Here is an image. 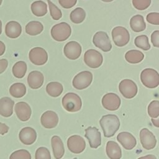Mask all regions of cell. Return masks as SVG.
I'll list each match as a JSON object with an SVG mask.
<instances>
[{"instance_id": "obj_12", "label": "cell", "mask_w": 159, "mask_h": 159, "mask_svg": "<svg viewBox=\"0 0 159 159\" xmlns=\"http://www.w3.org/2000/svg\"><path fill=\"white\" fill-rule=\"evenodd\" d=\"M102 106L107 110L114 111L117 110L120 106V99L119 96L113 93L104 94L101 100Z\"/></svg>"}, {"instance_id": "obj_41", "label": "cell", "mask_w": 159, "mask_h": 159, "mask_svg": "<svg viewBox=\"0 0 159 159\" xmlns=\"http://www.w3.org/2000/svg\"><path fill=\"white\" fill-rule=\"evenodd\" d=\"M151 42L154 47L159 48V30H155L152 34Z\"/></svg>"}, {"instance_id": "obj_14", "label": "cell", "mask_w": 159, "mask_h": 159, "mask_svg": "<svg viewBox=\"0 0 159 159\" xmlns=\"http://www.w3.org/2000/svg\"><path fill=\"white\" fill-rule=\"evenodd\" d=\"M84 137L88 140L92 148H97L101 144V135L98 128L88 127L85 129Z\"/></svg>"}, {"instance_id": "obj_22", "label": "cell", "mask_w": 159, "mask_h": 159, "mask_svg": "<svg viewBox=\"0 0 159 159\" xmlns=\"http://www.w3.org/2000/svg\"><path fill=\"white\" fill-rule=\"evenodd\" d=\"M51 145L53 150V156L55 159H60L64 155L65 148L63 143L58 135H54L51 139Z\"/></svg>"}, {"instance_id": "obj_45", "label": "cell", "mask_w": 159, "mask_h": 159, "mask_svg": "<svg viewBox=\"0 0 159 159\" xmlns=\"http://www.w3.org/2000/svg\"><path fill=\"white\" fill-rule=\"evenodd\" d=\"M137 159H157V158L155 155L149 154V155H145L143 157H141Z\"/></svg>"}, {"instance_id": "obj_38", "label": "cell", "mask_w": 159, "mask_h": 159, "mask_svg": "<svg viewBox=\"0 0 159 159\" xmlns=\"http://www.w3.org/2000/svg\"><path fill=\"white\" fill-rule=\"evenodd\" d=\"M151 4V0H132L134 7L137 10L142 11L147 9Z\"/></svg>"}, {"instance_id": "obj_10", "label": "cell", "mask_w": 159, "mask_h": 159, "mask_svg": "<svg viewBox=\"0 0 159 159\" xmlns=\"http://www.w3.org/2000/svg\"><path fill=\"white\" fill-rule=\"evenodd\" d=\"M30 61L34 65L41 66L46 63L48 60V54L45 49L42 47H34L29 53Z\"/></svg>"}, {"instance_id": "obj_40", "label": "cell", "mask_w": 159, "mask_h": 159, "mask_svg": "<svg viewBox=\"0 0 159 159\" xmlns=\"http://www.w3.org/2000/svg\"><path fill=\"white\" fill-rule=\"evenodd\" d=\"M58 2L63 8L70 9L76 4L77 0H58Z\"/></svg>"}, {"instance_id": "obj_36", "label": "cell", "mask_w": 159, "mask_h": 159, "mask_svg": "<svg viewBox=\"0 0 159 159\" xmlns=\"http://www.w3.org/2000/svg\"><path fill=\"white\" fill-rule=\"evenodd\" d=\"M9 159H31V155L27 150L20 149L14 152L10 155Z\"/></svg>"}, {"instance_id": "obj_16", "label": "cell", "mask_w": 159, "mask_h": 159, "mask_svg": "<svg viewBox=\"0 0 159 159\" xmlns=\"http://www.w3.org/2000/svg\"><path fill=\"white\" fill-rule=\"evenodd\" d=\"M40 122L42 126L46 129L54 128L58 123V115L53 111H47L41 116Z\"/></svg>"}, {"instance_id": "obj_42", "label": "cell", "mask_w": 159, "mask_h": 159, "mask_svg": "<svg viewBox=\"0 0 159 159\" xmlns=\"http://www.w3.org/2000/svg\"><path fill=\"white\" fill-rule=\"evenodd\" d=\"M8 66V61L6 59L2 58L0 60V75L2 73Z\"/></svg>"}, {"instance_id": "obj_30", "label": "cell", "mask_w": 159, "mask_h": 159, "mask_svg": "<svg viewBox=\"0 0 159 159\" xmlns=\"http://www.w3.org/2000/svg\"><path fill=\"white\" fill-rule=\"evenodd\" d=\"M9 93L12 97L16 98H22L26 93V87L22 83H16L9 88Z\"/></svg>"}, {"instance_id": "obj_23", "label": "cell", "mask_w": 159, "mask_h": 159, "mask_svg": "<svg viewBox=\"0 0 159 159\" xmlns=\"http://www.w3.org/2000/svg\"><path fill=\"white\" fill-rule=\"evenodd\" d=\"M6 35L11 39H16L22 33V27L20 24L14 20L8 22L5 27Z\"/></svg>"}, {"instance_id": "obj_27", "label": "cell", "mask_w": 159, "mask_h": 159, "mask_svg": "<svg viewBox=\"0 0 159 159\" xmlns=\"http://www.w3.org/2000/svg\"><path fill=\"white\" fill-rule=\"evenodd\" d=\"M25 32L30 35H37L40 34L43 30V25L39 21L32 20L27 23L25 27Z\"/></svg>"}, {"instance_id": "obj_15", "label": "cell", "mask_w": 159, "mask_h": 159, "mask_svg": "<svg viewBox=\"0 0 159 159\" xmlns=\"http://www.w3.org/2000/svg\"><path fill=\"white\" fill-rule=\"evenodd\" d=\"M81 46L76 41H70L64 47L63 52L66 57L70 60H76L81 53Z\"/></svg>"}, {"instance_id": "obj_1", "label": "cell", "mask_w": 159, "mask_h": 159, "mask_svg": "<svg viewBox=\"0 0 159 159\" xmlns=\"http://www.w3.org/2000/svg\"><path fill=\"white\" fill-rule=\"evenodd\" d=\"M99 124L106 137H111L114 135L120 127L119 119L114 114L103 116L99 120Z\"/></svg>"}, {"instance_id": "obj_5", "label": "cell", "mask_w": 159, "mask_h": 159, "mask_svg": "<svg viewBox=\"0 0 159 159\" xmlns=\"http://www.w3.org/2000/svg\"><path fill=\"white\" fill-rule=\"evenodd\" d=\"M112 37L115 45L117 47H123L127 45L130 40L129 31L124 27L117 26L112 30Z\"/></svg>"}, {"instance_id": "obj_39", "label": "cell", "mask_w": 159, "mask_h": 159, "mask_svg": "<svg viewBox=\"0 0 159 159\" xmlns=\"http://www.w3.org/2000/svg\"><path fill=\"white\" fill-rule=\"evenodd\" d=\"M147 22L153 25H159V13L150 12L146 17Z\"/></svg>"}, {"instance_id": "obj_7", "label": "cell", "mask_w": 159, "mask_h": 159, "mask_svg": "<svg viewBox=\"0 0 159 159\" xmlns=\"http://www.w3.org/2000/svg\"><path fill=\"white\" fill-rule=\"evenodd\" d=\"M84 61L89 67L97 68L102 65L103 57L99 52L94 49H89L84 53Z\"/></svg>"}, {"instance_id": "obj_21", "label": "cell", "mask_w": 159, "mask_h": 159, "mask_svg": "<svg viewBox=\"0 0 159 159\" xmlns=\"http://www.w3.org/2000/svg\"><path fill=\"white\" fill-rule=\"evenodd\" d=\"M14 101L9 97L0 99V115L4 117H10L13 113Z\"/></svg>"}, {"instance_id": "obj_33", "label": "cell", "mask_w": 159, "mask_h": 159, "mask_svg": "<svg viewBox=\"0 0 159 159\" xmlns=\"http://www.w3.org/2000/svg\"><path fill=\"white\" fill-rule=\"evenodd\" d=\"M135 46L143 50H148L150 48V45L148 42V38L145 35L137 36L134 40Z\"/></svg>"}, {"instance_id": "obj_8", "label": "cell", "mask_w": 159, "mask_h": 159, "mask_svg": "<svg viewBox=\"0 0 159 159\" xmlns=\"http://www.w3.org/2000/svg\"><path fill=\"white\" fill-rule=\"evenodd\" d=\"M119 89L121 94L127 99L135 97L138 91V88L135 82L129 79L122 80L119 84Z\"/></svg>"}, {"instance_id": "obj_18", "label": "cell", "mask_w": 159, "mask_h": 159, "mask_svg": "<svg viewBox=\"0 0 159 159\" xmlns=\"http://www.w3.org/2000/svg\"><path fill=\"white\" fill-rule=\"evenodd\" d=\"M117 141L126 150H132L137 145V140L134 136L128 132H120L117 136Z\"/></svg>"}, {"instance_id": "obj_35", "label": "cell", "mask_w": 159, "mask_h": 159, "mask_svg": "<svg viewBox=\"0 0 159 159\" xmlns=\"http://www.w3.org/2000/svg\"><path fill=\"white\" fill-rule=\"evenodd\" d=\"M47 1L48 4V7L51 17L55 20H59L62 17V13L61 10L56 5H55L50 0Z\"/></svg>"}, {"instance_id": "obj_20", "label": "cell", "mask_w": 159, "mask_h": 159, "mask_svg": "<svg viewBox=\"0 0 159 159\" xmlns=\"http://www.w3.org/2000/svg\"><path fill=\"white\" fill-rule=\"evenodd\" d=\"M44 81L43 74L39 71H32L29 73L27 76V83L32 89L40 88Z\"/></svg>"}, {"instance_id": "obj_19", "label": "cell", "mask_w": 159, "mask_h": 159, "mask_svg": "<svg viewBox=\"0 0 159 159\" xmlns=\"http://www.w3.org/2000/svg\"><path fill=\"white\" fill-rule=\"evenodd\" d=\"M19 137L22 143L30 145L35 142L37 139V133L33 128L25 127L20 130Z\"/></svg>"}, {"instance_id": "obj_34", "label": "cell", "mask_w": 159, "mask_h": 159, "mask_svg": "<svg viewBox=\"0 0 159 159\" xmlns=\"http://www.w3.org/2000/svg\"><path fill=\"white\" fill-rule=\"evenodd\" d=\"M148 114L152 118H157L159 116V101L153 100L148 106Z\"/></svg>"}, {"instance_id": "obj_11", "label": "cell", "mask_w": 159, "mask_h": 159, "mask_svg": "<svg viewBox=\"0 0 159 159\" xmlns=\"http://www.w3.org/2000/svg\"><path fill=\"white\" fill-rule=\"evenodd\" d=\"M67 147L71 152L76 154L80 153L85 149L86 142L82 137L73 135L68 139Z\"/></svg>"}, {"instance_id": "obj_47", "label": "cell", "mask_w": 159, "mask_h": 159, "mask_svg": "<svg viewBox=\"0 0 159 159\" xmlns=\"http://www.w3.org/2000/svg\"><path fill=\"white\" fill-rule=\"evenodd\" d=\"M1 32H2V22L0 20V35L1 34Z\"/></svg>"}, {"instance_id": "obj_4", "label": "cell", "mask_w": 159, "mask_h": 159, "mask_svg": "<svg viewBox=\"0 0 159 159\" xmlns=\"http://www.w3.org/2000/svg\"><path fill=\"white\" fill-rule=\"evenodd\" d=\"M140 80L145 87L155 88L159 85V73L154 69L145 68L141 72Z\"/></svg>"}, {"instance_id": "obj_37", "label": "cell", "mask_w": 159, "mask_h": 159, "mask_svg": "<svg viewBox=\"0 0 159 159\" xmlns=\"http://www.w3.org/2000/svg\"><path fill=\"white\" fill-rule=\"evenodd\" d=\"M35 159H51V155L49 150L43 147L37 149L35 154Z\"/></svg>"}, {"instance_id": "obj_43", "label": "cell", "mask_w": 159, "mask_h": 159, "mask_svg": "<svg viewBox=\"0 0 159 159\" xmlns=\"http://www.w3.org/2000/svg\"><path fill=\"white\" fill-rule=\"evenodd\" d=\"M9 127L4 123L0 122V135H4L8 132Z\"/></svg>"}, {"instance_id": "obj_6", "label": "cell", "mask_w": 159, "mask_h": 159, "mask_svg": "<svg viewBox=\"0 0 159 159\" xmlns=\"http://www.w3.org/2000/svg\"><path fill=\"white\" fill-rule=\"evenodd\" d=\"M93 74L89 71H83L73 78L72 84L75 88L81 90L88 87L92 83Z\"/></svg>"}, {"instance_id": "obj_48", "label": "cell", "mask_w": 159, "mask_h": 159, "mask_svg": "<svg viewBox=\"0 0 159 159\" xmlns=\"http://www.w3.org/2000/svg\"><path fill=\"white\" fill-rule=\"evenodd\" d=\"M101 1H103V2H111L114 0H101Z\"/></svg>"}, {"instance_id": "obj_46", "label": "cell", "mask_w": 159, "mask_h": 159, "mask_svg": "<svg viewBox=\"0 0 159 159\" xmlns=\"http://www.w3.org/2000/svg\"><path fill=\"white\" fill-rule=\"evenodd\" d=\"M151 120L152 122V124L154 125V126H155L156 127H159V118L157 119L152 118Z\"/></svg>"}, {"instance_id": "obj_13", "label": "cell", "mask_w": 159, "mask_h": 159, "mask_svg": "<svg viewBox=\"0 0 159 159\" xmlns=\"http://www.w3.org/2000/svg\"><path fill=\"white\" fill-rule=\"evenodd\" d=\"M140 140L143 147L146 150L154 148L157 144V139L154 134L148 129H142L140 132Z\"/></svg>"}, {"instance_id": "obj_44", "label": "cell", "mask_w": 159, "mask_h": 159, "mask_svg": "<svg viewBox=\"0 0 159 159\" xmlns=\"http://www.w3.org/2000/svg\"><path fill=\"white\" fill-rule=\"evenodd\" d=\"M6 50V45L2 41L0 40V56L2 55Z\"/></svg>"}, {"instance_id": "obj_3", "label": "cell", "mask_w": 159, "mask_h": 159, "mask_svg": "<svg viewBox=\"0 0 159 159\" xmlns=\"http://www.w3.org/2000/svg\"><path fill=\"white\" fill-rule=\"evenodd\" d=\"M50 33L55 40L63 42L69 38L71 34V29L68 24L63 22L54 25L51 29Z\"/></svg>"}, {"instance_id": "obj_50", "label": "cell", "mask_w": 159, "mask_h": 159, "mask_svg": "<svg viewBox=\"0 0 159 159\" xmlns=\"http://www.w3.org/2000/svg\"><path fill=\"white\" fill-rule=\"evenodd\" d=\"M73 159H77L76 158H73Z\"/></svg>"}, {"instance_id": "obj_24", "label": "cell", "mask_w": 159, "mask_h": 159, "mask_svg": "<svg viewBox=\"0 0 159 159\" xmlns=\"http://www.w3.org/2000/svg\"><path fill=\"white\" fill-rule=\"evenodd\" d=\"M106 152L110 159H120L122 150L118 143L114 141H108L106 144Z\"/></svg>"}, {"instance_id": "obj_25", "label": "cell", "mask_w": 159, "mask_h": 159, "mask_svg": "<svg viewBox=\"0 0 159 159\" xmlns=\"http://www.w3.org/2000/svg\"><path fill=\"white\" fill-rule=\"evenodd\" d=\"M130 26L132 30L135 32L143 31L146 28V24L142 15H135L130 20Z\"/></svg>"}, {"instance_id": "obj_9", "label": "cell", "mask_w": 159, "mask_h": 159, "mask_svg": "<svg viewBox=\"0 0 159 159\" xmlns=\"http://www.w3.org/2000/svg\"><path fill=\"white\" fill-rule=\"evenodd\" d=\"M94 45L104 52H109L112 48V44L106 32L103 31L97 32L93 36Z\"/></svg>"}, {"instance_id": "obj_49", "label": "cell", "mask_w": 159, "mask_h": 159, "mask_svg": "<svg viewBox=\"0 0 159 159\" xmlns=\"http://www.w3.org/2000/svg\"><path fill=\"white\" fill-rule=\"evenodd\" d=\"M2 0H0V6H1V4H2Z\"/></svg>"}, {"instance_id": "obj_28", "label": "cell", "mask_w": 159, "mask_h": 159, "mask_svg": "<svg viewBox=\"0 0 159 159\" xmlns=\"http://www.w3.org/2000/svg\"><path fill=\"white\" fill-rule=\"evenodd\" d=\"M125 58L127 62L132 64L139 63L144 58L143 53L137 50H131L126 52Z\"/></svg>"}, {"instance_id": "obj_32", "label": "cell", "mask_w": 159, "mask_h": 159, "mask_svg": "<svg viewBox=\"0 0 159 159\" xmlns=\"http://www.w3.org/2000/svg\"><path fill=\"white\" fill-rule=\"evenodd\" d=\"M70 20L75 24H80L86 17L85 11L81 7H76L73 10L70 15Z\"/></svg>"}, {"instance_id": "obj_26", "label": "cell", "mask_w": 159, "mask_h": 159, "mask_svg": "<svg viewBox=\"0 0 159 159\" xmlns=\"http://www.w3.org/2000/svg\"><path fill=\"white\" fill-rule=\"evenodd\" d=\"M31 11L34 15L42 17L47 13V4L42 1H36L32 3Z\"/></svg>"}, {"instance_id": "obj_2", "label": "cell", "mask_w": 159, "mask_h": 159, "mask_svg": "<svg viewBox=\"0 0 159 159\" xmlns=\"http://www.w3.org/2000/svg\"><path fill=\"white\" fill-rule=\"evenodd\" d=\"M63 108L70 112L80 111L82 107V101L80 97L74 93H66L61 100Z\"/></svg>"}, {"instance_id": "obj_29", "label": "cell", "mask_w": 159, "mask_h": 159, "mask_svg": "<svg viewBox=\"0 0 159 159\" xmlns=\"http://www.w3.org/2000/svg\"><path fill=\"white\" fill-rule=\"evenodd\" d=\"M63 87L59 82H50L46 86V91L48 95L56 98L59 96L63 92Z\"/></svg>"}, {"instance_id": "obj_31", "label": "cell", "mask_w": 159, "mask_h": 159, "mask_svg": "<svg viewBox=\"0 0 159 159\" xmlns=\"http://www.w3.org/2000/svg\"><path fill=\"white\" fill-rule=\"evenodd\" d=\"M27 68V64L25 61H19L12 66V74L17 78H22L26 73Z\"/></svg>"}, {"instance_id": "obj_17", "label": "cell", "mask_w": 159, "mask_h": 159, "mask_svg": "<svg viewBox=\"0 0 159 159\" xmlns=\"http://www.w3.org/2000/svg\"><path fill=\"white\" fill-rule=\"evenodd\" d=\"M14 111L18 119L22 122L28 120L32 114L31 108L25 102H18L15 105Z\"/></svg>"}]
</instances>
